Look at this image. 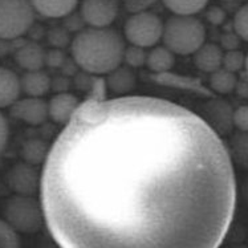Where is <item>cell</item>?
Returning a JSON list of instances; mask_svg holds the SVG:
<instances>
[{
  "label": "cell",
  "mask_w": 248,
  "mask_h": 248,
  "mask_svg": "<svg viewBox=\"0 0 248 248\" xmlns=\"http://www.w3.org/2000/svg\"><path fill=\"white\" fill-rule=\"evenodd\" d=\"M40 202L60 248H219L236 181L197 113L155 97L89 98L49 149Z\"/></svg>",
  "instance_id": "6da1fadb"
},
{
  "label": "cell",
  "mask_w": 248,
  "mask_h": 248,
  "mask_svg": "<svg viewBox=\"0 0 248 248\" xmlns=\"http://www.w3.org/2000/svg\"><path fill=\"white\" fill-rule=\"evenodd\" d=\"M125 44L111 28H84L72 40V57L82 71L92 76H108L121 66Z\"/></svg>",
  "instance_id": "7a4b0ae2"
},
{
  "label": "cell",
  "mask_w": 248,
  "mask_h": 248,
  "mask_svg": "<svg viewBox=\"0 0 248 248\" xmlns=\"http://www.w3.org/2000/svg\"><path fill=\"white\" fill-rule=\"evenodd\" d=\"M162 40L174 55H194L204 44L206 28L195 16L174 15L163 26Z\"/></svg>",
  "instance_id": "3957f363"
},
{
  "label": "cell",
  "mask_w": 248,
  "mask_h": 248,
  "mask_svg": "<svg viewBox=\"0 0 248 248\" xmlns=\"http://www.w3.org/2000/svg\"><path fill=\"white\" fill-rule=\"evenodd\" d=\"M4 220L19 233H35L46 223L41 202L28 195H14L4 204Z\"/></svg>",
  "instance_id": "277c9868"
},
{
  "label": "cell",
  "mask_w": 248,
  "mask_h": 248,
  "mask_svg": "<svg viewBox=\"0 0 248 248\" xmlns=\"http://www.w3.org/2000/svg\"><path fill=\"white\" fill-rule=\"evenodd\" d=\"M35 10L30 0H0V40H16L33 26Z\"/></svg>",
  "instance_id": "5b68a950"
},
{
  "label": "cell",
  "mask_w": 248,
  "mask_h": 248,
  "mask_svg": "<svg viewBox=\"0 0 248 248\" xmlns=\"http://www.w3.org/2000/svg\"><path fill=\"white\" fill-rule=\"evenodd\" d=\"M165 23L150 11L133 14L125 23V37L132 46L153 48L163 36Z\"/></svg>",
  "instance_id": "8992f818"
},
{
  "label": "cell",
  "mask_w": 248,
  "mask_h": 248,
  "mask_svg": "<svg viewBox=\"0 0 248 248\" xmlns=\"http://www.w3.org/2000/svg\"><path fill=\"white\" fill-rule=\"evenodd\" d=\"M80 14L91 28H108L118 15V0H82Z\"/></svg>",
  "instance_id": "52a82bcc"
},
{
  "label": "cell",
  "mask_w": 248,
  "mask_h": 248,
  "mask_svg": "<svg viewBox=\"0 0 248 248\" xmlns=\"http://www.w3.org/2000/svg\"><path fill=\"white\" fill-rule=\"evenodd\" d=\"M10 109L11 116L31 126H39L49 118L48 102L39 97L19 98Z\"/></svg>",
  "instance_id": "ba28073f"
},
{
  "label": "cell",
  "mask_w": 248,
  "mask_h": 248,
  "mask_svg": "<svg viewBox=\"0 0 248 248\" xmlns=\"http://www.w3.org/2000/svg\"><path fill=\"white\" fill-rule=\"evenodd\" d=\"M7 179L10 188L16 195L33 197V194L40 190L41 175L37 174L35 166L27 162L14 165Z\"/></svg>",
  "instance_id": "9c48e42d"
},
{
  "label": "cell",
  "mask_w": 248,
  "mask_h": 248,
  "mask_svg": "<svg viewBox=\"0 0 248 248\" xmlns=\"http://www.w3.org/2000/svg\"><path fill=\"white\" fill-rule=\"evenodd\" d=\"M80 105L81 102L75 94L68 92H59L48 101V114L56 124L66 125L76 114Z\"/></svg>",
  "instance_id": "30bf717a"
},
{
  "label": "cell",
  "mask_w": 248,
  "mask_h": 248,
  "mask_svg": "<svg viewBox=\"0 0 248 248\" xmlns=\"http://www.w3.org/2000/svg\"><path fill=\"white\" fill-rule=\"evenodd\" d=\"M46 52L33 41L21 44L15 51V60L17 65L26 72L40 71L46 65Z\"/></svg>",
  "instance_id": "8fae6325"
},
{
  "label": "cell",
  "mask_w": 248,
  "mask_h": 248,
  "mask_svg": "<svg viewBox=\"0 0 248 248\" xmlns=\"http://www.w3.org/2000/svg\"><path fill=\"white\" fill-rule=\"evenodd\" d=\"M194 64L199 71L204 73H214L220 69L223 65L224 52L219 46L213 43H204L195 53H194Z\"/></svg>",
  "instance_id": "7c38bea8"
},
{
  "label": "cell",
  "mask_w": 248,
  "mask_h": 248,
  "mask_svg": "<svg viewBox=\"0 0 248 248\" xmlns=\"http://www.w3.org/2000/svg\"><path fill=\"white\" fill-rule=\"evenodd\" d=\"M21 93L20 77L8 68L0 66V109L11 108Z\"/></svg>",
  "instance_id": "4fadbf2b"
},
{
  "label": "cell",
  "mask_w": 248,
  "mask_h": 248,
  "mask_svg": "<svg viewBox=\"0 0 248 248\" xmlns=\"http://www.w3.org/2000/svg\"><path fill=\"white\" fill-rule=\"evenodd\" d=\"M33 10L44 17L60 19L71 15L78 0H30Z\"/></svg>",
  "instance_id": "5bb4252c"
},
{
  "label": "cell",
  "mask_w": 248,
  "mask_h": 248,
  "mask_svg": "<svg viewBox=\"0 0 248 248\" xmlns=\"http://www.w3.org/2000/svg\"><path fill=\"white\" fill-rule=\"evenodd\" d=\"M21 82V92H24L27 97H41L51 91L52 80L49 75L44 72L43 69L40 71H32L26 72L20 77Z\"/></svg>",
  "instance_id": "9a60e30c"
},
{
  "label": "cell",
  "mask_w": 248,
  "mask_h": 248,
  "mask_svg": "<svg viewBox=\"0 0 248 248\" xmlns=\"http://www.w3.org/2000/svg\"><path fill=\"white\" fill-rule=\"evenodd\" d=\"M107 88L117 94H124L132 92L136 88L137 77L132 68L129 66H118L117 69L110 72L107 78Z\"/></svg>",
  "instance_id": "2e32d148"
},
{
  "label": "cell",
  "mask_w": 248,
  "mask_h": 248,
  "mask_svg": "<svg viewBox=\"0 0 248 248\" xmlns=\"http://www.w3.org/2000/svg\"><path fill=\"white\" fill-rule=\"evenodd\" d=\"M175 64V55L166 46H153L147 52L146 65L154 73H166Z\"/></svg>",
  "instance_id": "e0dca14e"
},
{
  "label": "cell",
  "mask_w": 248,
  "mask_h": 248,
  "mask_svg": "<svg viewBox=\"0 0 248 248\" xmlns=\"http://www.w3.org/2000/svg\"><path fill=\"white\" fill-rule=\"evenodd\" d=\"M238 78L232 72L226 71L224 68H220L217 72L210 75V86L219 94H227L236 89Z\"/></svg>",
  "instance_id": "ac0fdd59"
},
{
  "label": "cell",
  "mask_w": 248,
  "mask_h": 248,
  "mask_svg": "<svg viewBox=\"0 0 248 248\" xmlns=\"http://www.w3.org/2000/svg\"><path fill=\"white\" fill-rule=\"evenodd\" d=\"M162 3L174 15L194 16L207 5L208 0H162Z\"/></svg>",
  "instance_id": "d6986e66"
},
{
  "label": "cell",
  "mask_w": 248,
  "mask_h": 248,
  "mask_svg": "<svg viewBox=\"0 0 248 248\" xmlns=\"http://www.w3.org/2000/svg\"><path fill=\"white\" fill-rule=\"evenodd\" d=\"M49 150L46 149V145L39 140H31L26 142L23 146V158L24 162L30 163L32 166H36L40 162H46Z\"/></svg>",
  "instance_id": "ffe728a7"
},
{
  "label": "cell",
  "mask_w": 248,
  "mask_h": 248,
  "mask_svg": "<svg viewBox=\"0 0 248 248\" xmlns=\"http://www.w3.org/2000/svg\"><path fill=\"white\" fill-rule=\"evenodd\" d=\"M230 155L239 166L248 169V132H240L232 138Z\"/></svg>",
  "instance_id": "44dd1931"
},
{
  "label": "cell",
  "mask_w": 248,
  "mask_h": 248,
  "mask_svg": "<svg viewBox=\"0 0 248 248\" xmlns=\"http://www.w3.org/2000/svg\"><path fill=\"white\" fill-rule=\"evenodd\" d=\"M147 60V52L145 48L141 46H130L125 48L124 52V61L129 68H140V66L146 65Z\"/></svg>",
  "instance_id": "7402d4cb"
},
{
  "label": "cell",
  "mask_w": 248,
  "mask_h": 248,
  "mask_svg": "<svg viewBox=\"0 0 248 248\" xmlns=\"http://www.w3.org/2000/svg\"><path fill=\"white\" fill-rule=\"evenodd\" d=\"M0 248H20L19 233L4 219H0Z\"/></svg>",
  "instance_id": "603a6c76"
},
{
  "label": "cell",
  "mask_w": 248,
  "mask_h": 248,
  "mask_svg": "<svg viewBox=\"0 0 248 248\" xmlns=\"http://www.w3.org/2000/svg\"><path fill=\"white\" fill-rule=\"evenodd\" d=\"M246 66V56L243 55V52L233 49V51L224 52L223 56V65L226 71L232 72V73H238L239 71H242Z\"/></svg>",
  "instance_id": "cb8c5ba5"
},
{
  "label": "cell",
  "mask_w": 248,
  "mask_h": 248,
  "mask_svg": "<svg viewBox=\"0 0 248 248\" xmlns=\"http://www.w3.org/2000/svg\"><path fill=\"white\" fill-rule=\"evenodd\" d=\"M235 33L244 41H248V4L243 5L233 17Z\"/></svg>",
  "instance_id": "d4e9b609"
},
{
  "label": "cell",
  "mask_w": 248,
  "mask_h": 248,
  "mask_svg": "<svg viewBox=\"0 0 248 248\" xmlns=\"http://www.w3.org/2000/svg\"><path fill=\"white\" fill-rule=\"evenodd\" d=\"M48 40L55 46L56 49H61L69 43V31L64 28H53L48 33Z\"/></svg>",
  "instance_id": "484cf974"
},
{
  "label": "cell",
  "mask_w": 248,
  "mask_h": 248,
  "mask_svg": "<svg viewBox=\"0 0 248 248\" xmlns=\"http://www.w3.org/2000/svg\"><path fill=\"white\" fill-rule=\"evenodd\" d=\"M232 125L239 132H248V105L239 107L233 111Z\"/></svg>",
  "instance_id": "4316f807"
},
{
  "label": "cell",
  "mask_w": 248,
  "mask_h": 248,
  "mask_svg": "<svg viewBox=\"0 0 248 248\" xmlns=\"http://www.w3.org/2000/svg\"><path fill=\"white\" fill-rule=\"evenodd\" d=\"M65 19V28L68 31H77V33L78 32H81L84 30V26H86L85 21L82 19L81 14H75V12H72L71 15H68Z\"/></svg>",
  "instance_id": "83f0119b"
},
{
  "label": "cell",
  "mask_w": 248,
  "mask_h": 248,
  "mask_svg": "<svg viewBox=\"0 0 248 248\" xmlns=\"http://www.w3.org/2000/svg\"><path fill=\"white\" fill-rule=\"evenodd\" d=\"M157 0H125L127 11L132 14H138V12H145L149 7H152Z\"/></svg>",
  "instance_id": "f1b7e54d"
},
{
  "label": "cell",
  "mask_w": 248,
  "mask_h": 248,
  "mask_svg": "<svg viewBox=\"0 0 248 248\" xmlns=\"http://www.w3.org/2000/svg\"><path fill=\"white\" fill-rule=\"evenodd\" d=\"M8 137H10V126L8 122L0 111V154L4 152L7 143H8Z\"/></svg>",
  "instance_id": "f546056e"
},
{
  "label": "cell",
  "mask_w": 248,
  "mask_h": 248,
  "mask_svg": "<svg viewBox=\"0 0 248 248\" xmlns=\"http://www.w3.org/2000/svg\"><path fill=\"white\" fill-rule=\"evenodd\" d=\"M207 19L210 23L218 26V24H222L223 21H224V19H226V14H224V11H223L222 8H219V7H213V8L208 10Z\"/></svg>",
  "instance_id": "4dcf8cb0"
},
{
  "label": "cell",
  "mask_w": 248,
  "mask_h": 248,
  "mask_svg": "<svg viewBox=\"0 0 248 248\" xmlns=\"http://www.w3.org/2000/svg\"><path fill=\"white\" fill-rule=\"evenodd\" d=\"M239 37L236 33H227V35L223 36L222 39V46L226 51H233V49H238L239 46Z\"/></svg>",
  "instance_id": "1f68e13d"
},
{
  "label": "cell",
  "mask_w": 248,
  "mask_h": 248,
  "mask_svg": "<svg viewBox=\"0 0 248 248\" xmlns=\"http://www.w3.org/2000/svg\"><path fill=\"white\" fill-rule=\"evenodd\" d=\"M64 61V55L60 49H52L51 52H46V64H49L52 66H59Z\"/></svg>",
  "instance_id": "d6a6232c"
},
{
  "label": "cell",
  "mask_w": 248,
  "mask_h": 248,
  "mask_svg": "<svg viewBox=\"0 0 248 248\" xmlns=\"http://www.w3.org/2000/svg\"><path fill=\"white\" fill-rule=\"evenodd\" d=\"M223 108H224V105H220V104H219V105H217L215 108H213L211 111H213V113H222ZM213 120L214 121H217V120H218L217 124H222V122H224V125H231L230 122H227L224 118H222V114H213Z\"/></svg>",
  "instance_id": "836d02e7"
},
{
  "label": "cell",
  "mask_w": 248,
  "mask_h": 248,
  "mask_svg": "<svg viewBox=\"0 0 248 248\" xmlns=\"http://www.w3.org/2000/svg\"><path fill=\"white\" fill-rule=\"evenodd\" d=\"M242 193H243V198L246 203L248 204V178L243 182V187H242Z\"/></svg>",
  "instance_id": "e575fe53"
},
{
  "label": "cell",
  "mask_w": 248,
  "mask_h": 248,
  "mask_svg": "<svg viewBox=\"0 0 248 248\" xmlns=\"http://www.w3.org/2000/svg\"><path fill=\"white\" fill-rule=\"evenodd\" d=\"M244 69H246V73H247V78H248V53L246 55V66H244Z\"/></svg>",
  "instance_id": "d590c367"
},
{
  "label": "cell",
  "mask_w": 248,
  "mask_h": 248,
  "mask_svg": "<svg viewBox=\"0 0 248 248\" xmlns=\"http://www.w3.org/2000/svg\"><path fill=\"white\" fill-rule=\"evenodd\" d=\"M233 248H248V247H244V246H236V247Z\"/></svg>",
  "instance_id": "8d00e7d4"
},
{
  "label": "cell",
  "mask_w": 248,
  "mask_h": 248,
  "mask_svg": "<svg viewBox=\"0 0 248 248\" xmlns=\"http://www.w3.org/2000/svg\"><path fill=\"white\" fill-rule=\"evenodd\" d=\"M223 1H228V0H223Z\"/></svg>",
  "instance_id": "74e56055"
}]
</instances>
